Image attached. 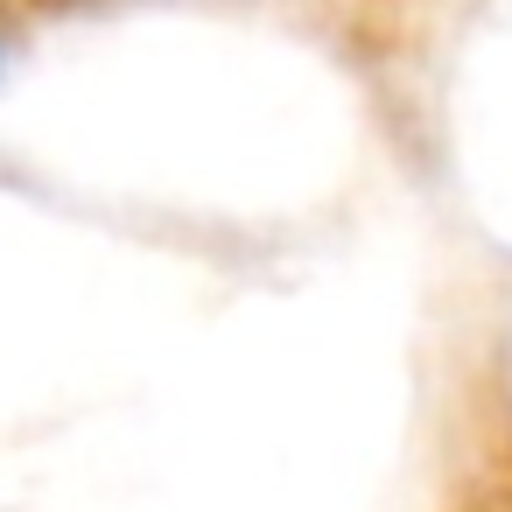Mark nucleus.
I'll return each instance as SVG.
<instances>
[]
</instances>
